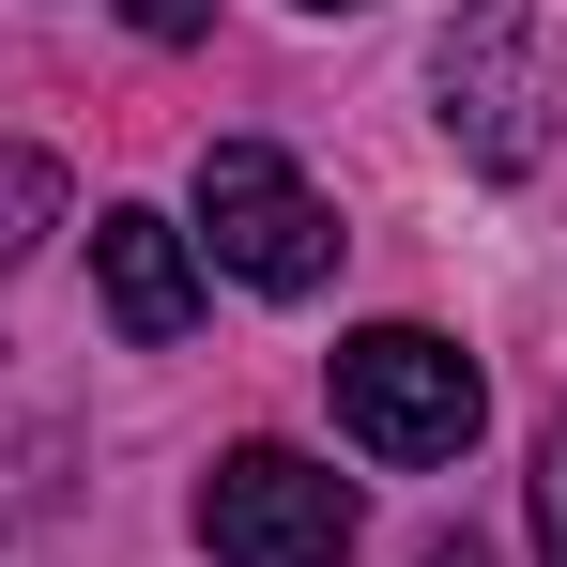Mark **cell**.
<instances>
[{
	"label": "cell",
	"mask_w": 567,
	"mask_h": 567,
	"mask_svg": "<svg viewBox=\"0 0 567 567\" xmlns=\"http://www.w3.org/2000/svg\"><path fill=\"white\" fill-rule=\"evenodd\" d=\"M430 93H445V138H461V169H491V185H522L537 154H553V16L537 0H461L445 16V47H430Z\"/></svg>",
	"instance_id": "6da1fadb"
},
{
	"label": "cell",
	"mask_w": 567,
	"mask_h": 567,
	"mask_svg": "<svg viewBox=\"0 0 567 567\" xmlns=\"http://www.w3.org/2000/svg\"><path fill=\"white\" fill-rule=\"evenodd\" d=\"M322 399H338V430L369 445V461H461L475 414H491V383H475L461 338H430V322H369V338H338L322 353Z\"/></svg>",
	"instance_id": "7a4b0ae2"
},
{
	"label": "cell",
	"mask_w": 567,
	"mask_h": 567,
	"mask_svg": "<svg viewBox=\"0 0 567 567\" xmlns=\"http://www.w3.org/2000/svg\"><path fill=\"white\" fill-rule=\"evenodd\" d=\"M353 475L307 461V445H230V461L199 475V553L215 567H338L353 553Z\"/></svg>",
	"instance_id": "3957f363"
},
{
	"label": "cell",
	"mask_w": 567,
	"mask_h": 567,
	"mask_svg": "<svg viewBox=\"0 0 567 567\" xmlns=\"http://www.w3.org/2000/svg\"><path fill=\"white\" fill-rule=\"evenodd\" d=\"M199 246L246 291H322L338 277V215H322V185L291 169L277 138H215L199 154Z\"/></svg>",
	"instance_id": "277c9868"
},
{
	"label": "cell",
	"mask_w": 567,
	"mask_h": 567,
	"mask_svg": "<svg viewBox=\"0 0 567 567\" xmlns=\"http://www.w3.org/2000/svg\"><path fill=\"white\" fill-rule=\"evenodd\" d=\"M93 291H107V322H123L138 353H169L199 322V246L154 215V199H107L93 215Z\"/></svg>",
	"instance_id": "5b68a950"
},
{
	"label": "cell",
	"mask_w": 567,
	"mask_h": 567,
	"mask_svg": "<svg viewBox=\"0 0 567 567\" xmlns=\"http://www.w3.org/2000/svg\"><path fill=\"white\" fill-rule=\"evenodd\" d=\"M62 230V154H31V138H0V277L31 261Z\"/></svg>",
	"instance_id": "8992f818"
},
{
	"label": "cell",
	"mask_w": 567,
	"mask_h": 567,
	"mask_svg": "<svg viewBox=\"0 0 567 567\" xmlns=\"http://www.w3.org/2000/svg\"><path fill=\"white\" fill-rule=\"evenodd\" d=\"M537 537H553V567H567V430L537 445Z\"/></svg>",
	"instance_id": "52a82bcc"
},
{
	"label": "cell",
	"mask_w": 567,
	"mask_h": 567,
	"mask_svg": "<svg viewBox=\"0 0 567 567\" xmlns=\"http://www.w3.org/2000/svg\"><path fill=\"white\" fill-rule=\"evenodd\" d=\"M123 16H138L154 47H185V31H215V0H123Z\"/></svg>",
	"instance_id": "ba28073f"
},
{
	"label": "cell",
	"mask_w": 567,
	"mask_h": 567,
	"mask_svg": "<svg viewBox=\"0 0 567 567\" xmlns=\"http://www.w3.org/2000/svg\"><path fill=\"white\" fill-rule=\"evenodd\" d=\"M430 567H491V553H475V537H430Z\"/></svg>",
	"instance_id": "9c48e42d"
},
{
	"label": "cell",
	"mask_w": 567,
	"mask_h": 567,
	"mask_svg": "<svg viewBox=\"0 0 567 567\" xmlns=\"http://www.w3.org/2000/svg\"><path fill=\"white\" fill-rule=\"evenodd\" d=\"M322 16H353V0H322Z\"/></svg>",
	"instance_id": "30bf717a"
}]
</instances>
